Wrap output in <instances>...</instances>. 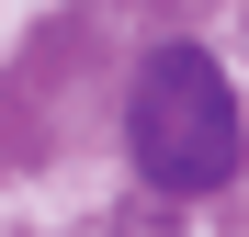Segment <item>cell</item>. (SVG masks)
<instances>
[{
  "label": "cell",
  "mask_w": 249,
  "mask_h": 237,
  "mask_svg": "<svg viewBox=\"0 0 249 237\" xmlns=\"http://www.w3.org/2000/svg\"><path fill=\"white\" fill-rule=\"evenodd\" d=\"M124 147L159 192H227L238 158H249V125H238V79L215 68V46H159L124 91Z\"/></svg>",
  "instance_id": "6da1fadb"
}]
</instances>
